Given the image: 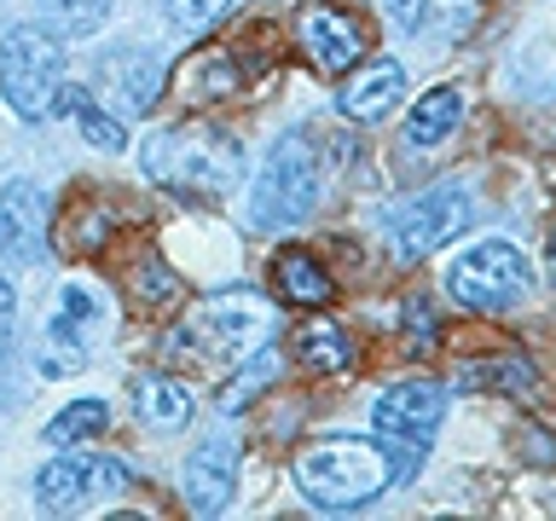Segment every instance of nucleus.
I'll return each instance as SVG.
<instances>
[{
  "mask_svg": "<svg viewBox=\"0 0 556 521\" xmlns=\"http://www.w3.org/2000/svg\"><path fill=\"white\" fill-rule=\"evenodd\" d=\"M139 163L156 186L180 191V198H226L243 174V145L226 139L220 128H203V122H174V128H156L146 145H139Z\"/></svg>",
  "mask_w": 556,
  "mask_h": 521,
  "instance_id": "1",
  "label": "nucleus"
},
{
  "mask_svg": "<svg viewBox=\"0 0 556 521\" xmlns=\"http://www.w3.org/2000/svg\"><path fill=\"white\" fill-rule=\"evenodd\" d=\"M295 486L325 516L365 510L371 498H382V486H394L389 452L382 441H359V434H325L295 458Z\"/></svg>",
  "mask_w": 556,
  "mask_h": 521,
  "instance_id": "2",
  "label": "nucleus"
},
{
  "mask_svg": "<svg viewBox=\"0 0 556 521\" xmlns=\"http://www.w3.org/2000/svg\"><path fill=\"white\" fill-rule=\"evenodd\" d=\"M273 330H278V313L267 295H255V290H220V295H208V302L191 307V319L174 330L191 354L208 359V365H238L255 354V347H267L273 342Z\"/></svg>",
  "mask_w": 556,
  "mask_h": 521,
  "instance_id": "3",
  "label": "nucleus"
},
{
  "mask_svg": "<svg viewBox=\"0 0 556 521\" xmlns=\"http://www.w3.org/2000/svg\"><path fill=\"white\" fill-rule=\"evenodd\" d=\"M325 198V163H319V145L313 134H285L267 156V168L255 174V191H250V220L261 232H290L302 226Z\"/></svg>",
  "mask_w": 556,
  "mask_h": 521,
  "instance_id": "4",
  "label": "nucleus"
},
{
  "mask_svg": "<svg viewBox=\"0 0 556 521\" xmlns=\"http://www.w3.org/2000/svg\"><path fill=\"white\" fill-rule=\"evenodd\" d=\"M0 93L24 122H41L52 116V104L64 93V47L59 35L35 29V24H17L7 29L0 41Z\"/></svg>",
  "mask_w": 556,
  "mask_h": 521,
  "instance_id": "5",
  "label": "nucleus"
},
{
  "mask_svg": "<svg viewBox=\"0 0 556 521\" xmlns=\"http://www.w3.org/2000/svg\"><path fill=\"white\" fill-rule=\"evenodd\" d=\"M446 290H452V302L469 307V313H498V307H510L533 290V267L516 243L481 238L446 267Z\"/></svg>",
  "mask_w": 556,
  "mask_h": 521,
  "instance_id": "6",
  "label": "nucleus"
},
{
  "mask_svg": "<svg viewBox=\"0 0 556 521\" xmlns=\"http://www.w3.org/2000/svg\"><path fill=\"white\" fill-rule=\"evenodd\" d=\"M469 215H476V198H469L464 180H441V186L417 191V198L400 203L394 220H389L394 255H400V260H424V255H434L441 243H452V238L464 232Z\"/></svg>",
  "mask_w": 556,
  "mask_h": 521,
  "instance_id": "7",
  "label": "nucleus"
},
{
  "mask_svg": "<svg viewBox=\"0 0 556 521\" xmlns=\"http://www.w3.org/2000/svg\"><path fill=\"white\" fill-rule=\"evenodd\" d=\"M122 486H128V463L64 446V458H52L41 475H35V498H41V510L64 516V510H81V504H93V498H116Z\"/></svg>",
  "mask_w": 556,
  "mask_h": 521,
  "instance_id": "8",
  "label": "nucleus"
},
{
  "mask_svg": "<svg viewBox=\"0 0 556 521\" xmlns=\"http://www.w3.org/2000/svg\"><path fill=\"white\" fill-rule=\"evenodd\" d=\"M99 325H104V295L87 284H64L59 313H52V347L41 342V377L81 371V347L99 336Z\"/></svg>",
  "mask_w": 556,
  "mask_h": 521,
  "instance_id": "9",
  "label": "nucleus"
},
{
  "mask_svg": "<svg viewBox=\"0 0 556 521\" xmlns=\"http://www.w3.org/2000/svg\"><path fill=\"white\" fill-rule=\"evenodd\" d=\"M446 417V389L429 377H412V382H394L389 394L377 399V441H434V429H441Z\"/></svg>",
  "mask_w": 556,
  "mask_h": 521,
  "instance_id": "10",
  "label": "nucleus"
},
{
  "mask_svg": "<svg viewBox=\"0 0 556 521\" xmlns=\"http://www.w3.org/2000/svg\"><path fill=\"white\" fill-rule=\"evenodd\" d=\"M295 41H302V52L313 64L325 69V76H342V69H354L365 59V35L348 12L325 7V0H313V7H302V17H295Z\"/></svg>",
  "mask_w": 556,
  "mask_h": 521,
  "instance_id": "11",
  "label": "nucleus"
},
{
  "mask_svg": "<svg viewBox=\"0 0 556 521\" xmlns=\"http://www.w3.org/2000/svg\"><path fill=\"white\" fill-rule=\"evenodd\" d=\"M93 87L122 116H146L151 104L163 99V64H156V52H139V47L104 52L99 69H93Z\"/></svg>",
  "mask_w": 556,
  "mask_h": 521,
  "instance_id": "12",
  "label": "nucleus"
},
{
  "mask_svg": "<svg viewBox=\"0 0 556 521\" xmlns=\"http://www.w3.org/2000/svg\"><path fill=\"white\" fill-rule=\"evenodd\" d=\"M47 255V198L35 180H12L0 186V260H29Z\"/></svg>",
  "mask_w": 556,
  "mask_h": 521,
  "instance_id": "13",
  "label": "nucleus"
},
{
  "mask_svg": "<svg viewBox=\"0 0 556 521\" xmlns=\"http://www.w3.org/2000/svg\"><path fill=\"white\" fill-rule=\"evenodd\" d=\"M232 493H238V446L226 434H208L186 458V504L191 516H220Z\"/></svg>",
  "mask_w": 556,
  "mask_h": 521,
  "instance_id": "14",
  "label": "nucleus"
},
{
  "mask_svg": "<svg viewBox=\"0 0 556 521\" xmlns=\"http://www.w3.org/2000/svg\"><path fill=\"white\" fill-rule=\"evenodd\" d=\"M400 93H406V69H400L394 59H377V64H365L354 81H342L337 111L348 122H382L400 104Z\"/></svg>",
  "mask_w": 556,
  "mask_h": 521,
  "instance_id": "15",
  "label": "nucleus"
},
{
  "mask_svg": "<svg viewBox=\"0 0 556 521\" xmlns=\"http://www.w3.org/2000/svg\"><path fill=\"white\" fill-rule=\"evenodd\" d=\"M191 389L174 377H139L134 382V417L146 429H186L191 423Z\"/></svg>",
  "mask_w": 556,
  "mask_h": 521,
  "instance_id": "16",
  "label": "nucleus"
},
{
  "mask_svg": "<svg viewBox=\"0 0 556 521\" xmlns=\"http://www.w3.org/2000/svg\"><path fill=\"white\" fill-rule=\"evenodd\" d=\"M273 284H278V295H285L290 307H325L330 302V278H325V267L307 250L273 255Z\"/></svg>",
  "mask_w": 556,
  "mask_h": 521,
  "instance_id": "17",
  "label": "nucleus"
},
{
  "mask_svg": "<svg viewBox=\"0 0 556 521\" xmlns=\"http://www.w3.org/2000/svg\"><path fill=\"white\" fill-rule=\"evenodd\" d=\"M458 122H464V93L458 87H429L406 116V139L412 145H441V139H452Z\"/></svg>",
  "mask_w": 556,
  "mask_h": 521,
  "instance_id": "18",
  "label": "nucleus"
},
{
  "mask_svg": "<svg viewBox=\"0 0 556 521\" xmlns=\"http://www.w3.org/2000/svg\"><path fill=\"white\" fill-rule=\"evenodd\" d=\"M295 359L307 371H348L354 365V342H348V330L337 319H307L295 330Z\"/></svg>",
  "mask_w": 556,
  "mask_h": 521,
  "instance_id": "19",
  "label": "nucleus"
},
{
  "mask_svg": "<svg viewBox=\"0 0 556 521\" xmlns=\"http://www.w3.org/2000/svg\"><path fill=\"white\" fill-rule=\"evenodd\" d=\"M458 389H493V394H528L533 389V365L521 354H493V359H476L458 371Z\"/></svg>",
  "mask_w": 556,
  "mask_h": 521,
  "instance_id": "20",
  "label": "nucleus"
},
{
  "mask_svg": "<svg viewBox=\"0 0 556 521\" xmlns=\"http://www.w3.org/2000/svg\"><path fill=\"white\" fill-rule=\"evenodd\" d=\"M238 76H243V69L226 59V52H208V59H191V64L180 69V93H186L191 104L232 99V93H238Z\"/></svg>",
  "mask_w": 556,
  "mask_h": 521,
  "instance_id": "21",
  "label": "nucleus"
},
{
  "mask_svg": "<svg viewBox=\"0 0 556 521\" xmlns=\"http://www.w3.org/2000/svg\"><path fill=\"white\" fill-rule=\"evenodd\" d=\"M104 423H111V411H104V399H70V406L47 423V446H81L93 441V434H104Z\"/></svg>",
  "mask_w": 556,
  "mask_h": 521,
  "instance_id": "22",
  "label": "nucleus"
},
{
  "mask_svg": "<svg viewBox=\"0 0 556 521\" xmlns=\"http://www.w3.org/2000/svg\"><path fill=\"white\" fill-rule=\"evenodd\" d=\"M273 377H278V354H273V342H267V347H255V354L238 365L232 389L220 394V411H226V417H232V411H243V406H250V399H255L261 389H267Z\"/></svg>",
  "mask_w": 556,
  "mask_h": 521,
  "instance_id": "23",
  "label": "nucleus"
},
{
  "mask_svg": "<svg viewBox=\"0 0 556 521\" xmlns=\"http://www.w3.org/2000/svg\"><path fill=\"white\" fill-rule=\"evenodd\" d=\"M47 24L64 35H93L104 17H111V0H41Z\"/></svg>",
  "mask_w": 556,
  "mask_h": 521,
  "instance_id": "24",
  "label": "nucleus"
},
{
  "mask_svg": "<svg viewBox=\"0 0 556 521\" xmlns=\"http://www.w3.org/2000/svg\"><path fill=\"white\" fill-rule=\"evenodd\" d=\"M76 128H81V139L87 145H99V151H128V128H122V116H111V111H99L93 99H76Z\"/></svg>",
  "mask_w": 556,
  "mask_h": 521,
  "instance_id": "25",
  "label": "nucleus"
},
{
  "mask_svg": "<svg viewBox=\"0 0 556 521\" xmlns=\"http://www.w3.org/2000/svg\"><path fill=\"white\" fill-rule=\"evenodd\" d=\"M232 12V0H163V17L174 29H215Z\"/></svg>",
  "mask_w": 556,
  "mask_h": 521,
  "instance_id": "26",
  "label": "nucleus"
},
{
  "mask_svg": "<svg viewBox=\"0 0 556 521\" xmlns=\"http://www.w3.org/2000/svg\"><path fill=\"white\" fill-rule=\"evenodd\" d=\"M134 295L139 302H168V295H180V278H174L163 260H146V267L134 272Z\"/></svg>",
  "mask_w": 556,
  "mask_h": 521,
  "instance_id": "27",
  "label": "nucleus"
},
{
  "mask_svg": "<svg viewBox=\"0 0 556 521\" xmlns=\"http://www.w3.org/2000/svg\"><path fill=\"white\" fill-rule=\"evenodd\" d=\"M12 336H17V290L0 278V365L12 359Z\"/></svg>",
  "mask_w": 556,
  "mask_h": 521,
  "instance_id": "28",
  "label": "nucleus"
},
{
  "mask_svg": "<svg viewBox=\"0 0 556 521\" xmlns=\"http://www.w3.org/2000/svg\"><path fill=\"white\" fill-rule=\"evenodd\" d=\"M382 12H389L400 29H417V24H424V0H382Z\"/></svg>",
  "mask_w": 556,
  "mask_h": 521,
  "instance_id": "29",
  "label": "nucleus"
},
{
  "mask_svg": "<svg viewBox=\"0 0 556 521\" xmlns=\"http://www.w3.org/2000/svg\"><path fill=\"white\" fill-rule=\"evenodd\" d=\"M406 336H424V342H434V319H429V302H406Z\"/></svg>",
  "mask_w": 556,
  "mask_h": 521,
  "instance_id": "30",
  "label": "nucleus"
},
{
  "mask_svg": "<svg viewBox=\"0 0 556 521\" xmlns=\"http://www.w3.org/2000/svg\"><path fill=\"white\" fill-rule=\"evenodd\" d=\"M551 284H556V232H551Z\"/></svg>",
  "mask_w": 556,
  "mask_h": 521,
  "instance_id": "31",
  "label": "nucleus"
}]
</instances>
